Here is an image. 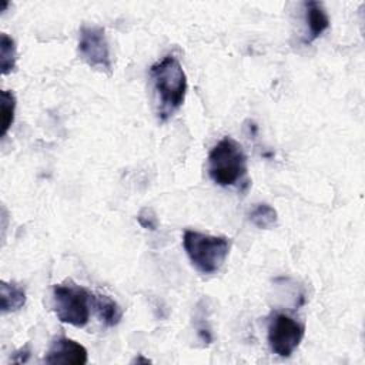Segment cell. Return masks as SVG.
I'll use <instances>...</instances> for the list:
<instances>
[{"label": "cell", "instance_id": "cell-1", "mask_svg": "<svg viewBox=\"0 0 365 365\" xmlns=\"http://www.w3.org/2000/svg\"><path fill=\"white\" fill-rule=\"evenodd\" d=\"M158 104V118L167 121L184 103L188 83L180 60L168 54L150 68Z\"/></svg>", "mask_w": 365, "mask_h": 365}, {"label": "cell", "instance_id": "cell-2", "mask_svg": "<svg viewBox=\"0 0 365 365\" xmlns=\"http://www.w3.org/2000/svg\"><path fill=\"white\" fill-rule=\"evenodd\" d=\"M247 155L232 137L220 140L208 154V175L221 187L237 185L247 175Z\"/></svg>", "mask_w": 365, "mask_h": 365}, {"label": "cell", "instance_id": "cell-3", "mask_svg": "<svg viewBox=\"0 0 365 365\" xmlns=\"http://www.w3.org/2000/svg\"><path fill=\"white\" fill-rule=\"evenodd\" d=\"M182 245L195 269L208 275L220 271L224 265L231 241L222 235L217 237L187 230L182 237Z\"/></svg>", "mask_w": 365, "mask_h": 365}, {"label": "cell", "instance_id": "cell-4", "mask_svg": "<svg viewBox=\"0 0 365 365\" xmlns=\"http://www.w3.org/2000/svg\"><path fill=\"white\" fill-rule=\"evenodd\" d=\"M91 292L84 287L66 281L53 288V311L58 321L83 328L90 319Z\"/></svg>", "mask_w": 365, "mask_h": 365}, {"label": "cell", "instance_id": "cell-5", "mask_svg": "<svg viewBox=\"0 0 365 365\" xmlns=\"http://www.w3.org/2000/svg\"><path fill=\"white\" fill-rule=\"evenodd\" d=\"M304 335L305 325L288 314L277 312L268 322V345L281 358L291 356L299 346Z\"/></svg>", "mask_w": 365, "mask_h": 365}, {"label": "cell", "instance_id": "cell-6", "mask_svg": "<svg viewBox=\"0 0 365 365\" xmlns=\"http://www.w3.org/2000/svg\"><path fill=\"white\" fill-rule=\"evenodd\" d=\"M78 54L94 70L111 74L110 47L103 27L83 26L78 31Z\"/></svg>", "mask_w": 365, "mask_h": 365}, {"label": "cell", "instance_id": "cell-7", "mask_svg": "<svg viewBox=\"0 0 365 365\" xmlns=\"http://www.w3.org/2000/svg\"><path fill=\"white\" fill-rule=\"evenodd\" d=\"M44 362L48 365H84L87 364V349L74 339L58 336L51 342Z\"/></svg>", "mask_w": 365, "mask_h": 365}, {"label": "cell", "instance_id": "cell-8", "mask_svg": "<svg viewBox=\"0 0 365 365\" xmlns=\"http://www.w3.org/2000/svg\"><path fill=\"white\" fill-rule=\"evenodd\" d=\"M305 11V21L308 26V33L304 43H312L317 40L325 30L329 29V17L324 4L319 1H305L304 3Z\"/></svg>", "mask_w": 365, "mask_h": 365}, {"label": "cell", "instance_id": "cell-9", "mask_svg": "<svg viewBox=\"0 0 365 365\" xmlns=\"http://www.w3.org/2000/svg\"><path fill=\"white\" fill-rule=\"evenodd\" d=\"M91 307L94 308L98 319L106 327H115L123 318V311L120 305L108 295L91 292Z\"/></svg>", "mask_w": 365, "mask_h": 365}, {"label": "cell", "instance_id": "cell-10", "mask_svg": "<svg viewBox=\"0 0 365 365\" xmlns=\"http://www.w3.org/2000/svg\"><path fill=\"white\" fill-rule=\"evenodd\" d=\"M26 291L17 282L1 281L0 285V299H1V312H14L24 307L26 304Z\"/></svg>", "mask_w": 365, "mask_h": 365}, {"label": "cell", "instance_id": "cell-11", "mask_svg": "<svg viewBox=\"0 0 365 365\" xmlns=\"http://www.w3.org/2000/svg\"><path fill=\"white\" fill-rule=\"evenodd\" d=\"M250 221L259 230H269L277 225L278 214L269 204H257L250 212Z\"/></svg>", "mask_w": 365, "mask_h": 365}, {"label": "cell", "instance_id": "cell-12", "mask_svg": "<svg viewBox=\"0 0 365 365\" xmlns=\"http://www.w3.org/2000/svg\"><path fill=\"white\" fill-rule=\"evenodd\" d=\"M17 61V47L11 37L6 33L1 34L0 40V64H1V74L6 76L16 68Z\"/></svg>", "mask_w": 365, "mask_h": 365}, {"label": "cell", "instance_id": "cell-13", "mask_svg": "<svg viewBox=\"0 0 365 365\" xmlns=\"http://www.w3.org/2000/svg\"><path fill=\"white\" fill-rule=\"evenodd\" d=\"M14 113H16V97L11 91L3 90L1 91V133L0 135L4 137L13 121H14Z\"/></svg>", "mask_w": 365, "mask_h": 365}, {"label": "cell", "instance_id": "cell-14", "mask_svg": "<svg viewBox=\"0 0 365 365\" xmlns=\"http://www.w3.org/2000/svg\"><path fill=\"white\" fill-rule=\"evenodd\" d=\"M137 221L145 230L155 231L158 228V218H157L155 212L153 211V208H148V207L141 208L137 215Z\"/></svg>", "mask_w": 365, "mask_h": 365}, {"label": "cell", "instance_id": "cell-15", "mask_svg": "<svg viewBox=\"0 0 365 365\" xmlns=\"http://www.w3.org/2000/svg\"><path fill=\"white\" fill-rule=\"evenodd\" d=\"M29 356H30V349H29V345H27V346L19 349L17 352H14V355L11 356V361L23 364V362L29 361Z\"/></svg>", "mask_w": 365, "mask_h": 365}, {"label": "cell", "instance_id": "cell-16", "mask_svg": "<svg viewBox=\"0 0 365 365\" xmlns=\"http://www.w3.org/2000/svg\"><path fill=\"white\" fill-rule=\"evenodd\" d=\"M135 362H137V364H140V362H143V364H150L151 361H150L148 358H143L141 355H138L135 359H133V364H135Z\"/></svg>", "mask_w": 365, "mask_h": 365}]
</instances>
